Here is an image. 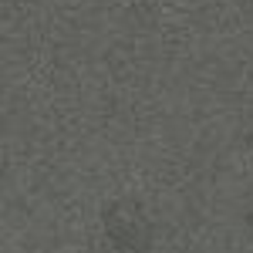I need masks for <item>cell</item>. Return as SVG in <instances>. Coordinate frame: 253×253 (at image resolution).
Instances as JSON below:
<instances>
[{
    "label": "cell",
    "mask_w": 253,
    "mask_h": 253,
    "mask_svg": "<svg viewBox=\"0 0 253 253\" xmlns=\"http://www.w3.org/2000/svg\"><path fill=\"white\" fill-rule=\"evenodd\" d=\"M105 230L112 243L125 253H138L145 247V226L138 219V210H132L128 203H112L105 210Z\"/></svg>",
    "instance_id": "cell-1"
}]
</instances>
